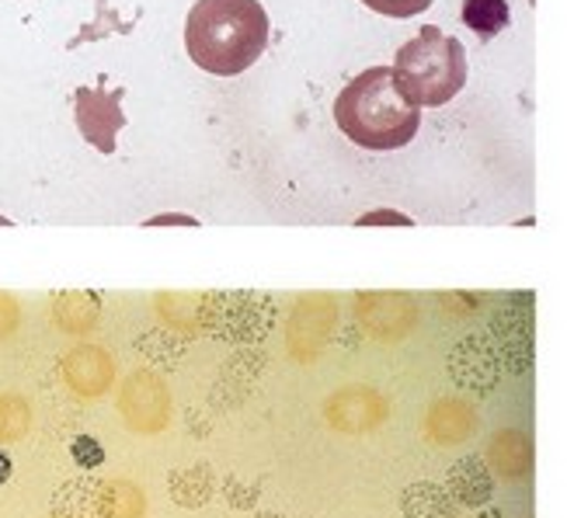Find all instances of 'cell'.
<instances>
[{"mask_svg":"<svg viewBox=\"0 0 567 518\" xmlns=\"http://www.w3.org/2000/svg\"><path fill=\"white\" fill-rule=\"evenodd\" d=\"M268 11L258 0H195L185 21L192 63L213 77H237L268 49Z\"/></svg>","mask_w":567,"mask_h":518,"instance_id":"cell-1","label":"cell"},{"mask_svg":"<svg viewBox=\"0 0 567 518\" xmlns=\"http://www.w3.org/2000/svg\"><path fill=\"white\" fill-rule=\"evenodd\" d=\"M334 122L362 151H401L422 130V108L401 91L393 66H369L334 102Z\"/></svg>","mask_w":567,"mask_h":518,"instance_id":"cell-2","label":"cell"},{"mask_svg":"<svg viewBox=\"0 0 567 518\" xmlns=\"http://www.w3.org/2000/svg\"><path fill=\"white\" fill-rule=\"evenodd\" d=\"M393 77L401 91L411 97L417 108H442L466 84V53L463 42L439 32L435 24L417 29L414 39H408L398 56H393Z\"/></svg>","mask_w":567,"mask_h":518,"instance_id":"cell-3","label":"cell"},{"mask_svg":"<svg viewBox=\"0 0 567 518\" xmlns=\"http://www.w3.org/2000/svg\"><path fill=\"white\" fill-rule=\"evenodd\" d=\"M122 97H126V87H109L105 77L94 87L84 84L73 91V122L97 154H115V139L126 130Z\"/></svg>","mask_w":567,"mask_h":518,"instance_id":"cell-4","label":"cell"},{"mask_svg":"<svg viewBox=\"0 0 567 518\" xmlns=\"http://www.w3.org/2000/svg\"><path fill=\"white\" fill-rule=\"evenodd\" d=\"M118 411L126 414V422L136 432H161L167 422V390L157 376L136 373L122 386Z\"/></svg>","mask_w":567,"mask_h":518,"instance_id":"cell-5","label":"cell"},{"mask_svg":"<svg viewBox=\"0 0 567 518\" xmlns=\"http://www.w3.org/2000/svg\"><path fill=\"white\" fill-rule=\"evenodd\" d=\"M63 380L73 393H81V397H97V393H105L109 383H112V362L102 349H73L66 359H63Z\"/></svg>","mask_w":567,"mask_h":518,"instance_id":"cell-6","label":"cell"},{"mask_svg":"<svg viewBox=\"0 0 567 518\" xmlns=\"http://www.w3.org/2000/svg\"><path fill=\"white\" fill-rule=\"evenodd\" d=\"M53 508L56 518H105V487L94 480H70Z\"/></svg>","mask_w":567,"mask_h":518,"instance_id":"cell-7","label":"cell"},{"mask_svg":"<svg viewBox=\"0 0 567 518\" xmlns=\"http://www.w3.org/2000/svg\"><path fill=\"white\" fill-rule=\"evenodd\" d=\"M460 18L466 29H474L481 39H495L502 29H508L512 11H508V0H463Z\"/></svg>","mask_w":567,"mask_h":518,"instance_id":"cell-8","label":"cell"},{"mask_svg":"<svg viewBox=\"0 0 567 518\" xmlns=\"http://www.w3.org/2000/svg\"><path fill=\"white\" fill-rule=\"evenodd\" d=\"M130 29H133V21H122L118 11L109 4V0H97V4H94V18L66 42V49H78L84 42H97V39H109V35H118V32H130Z\"/></svg>","mask_w":567,"mask_h":518,"instance_id":"cell-9","label":"cell"},{"mask_svg":"<svg viewBox=\"0 0 567 518\" xmlns=\"http://www.w3.org/2000/svg\"><path fill=\"white\" fill-rule=\"evenodd\" d=\"M56 317H60V328H66L73 334H84L97 320V300L94 296H70V300L56 303Z\"/></svg>","mask_w":567,"mask_h":518,"instance_id":"cell-10","label":"cell"},{"mask_svg":"<svg viewBox=\"0 0 567 518\" xmlns=\"http://www.w3.org/2000/svg\"><path fill=\"white\" fill-rule=\"evenodd\" d=\"M171 495L175 501L195 508L209 498V470H188V474H175L171 477Z\"/></svg>","mask_w":567,"mask_h":518,"instance_id":"cell-11","label":"cell"},{"mask_svg":"<svg viewBox=\"0 0 567 518\" xmlns=\"http://www.w3.org/2000/svg\"><path fill=\"white\" fill-rule=\"evenodd\" d=\"M143 498L130 484H109L105 487V518H140Z\"/></svg>","mask_w":567,"mask_h":518,"instance_id":"cell-12","label":"cell"},{"mask_svg":"<svg viewBox=\"0 0 567 518\" xmlns=\"http://www.w3.org/2000/svg\"><path fill=\"white\" fill-rule=\"evenodd\" d=\"M404 515L408 518H450V508L432 487H414L404 495Z\"/></svg>","mask_w":567,"mask_h":518,"instance_id":"cell-13","label":"cell"},{"mask_svg":"<svg viewBox=\"0 0 567 518\" xmlns=\"http://www.w3.org/2000/svg\"><path fill=\"white\" fill-rule=\"evenodd\" d=\"M369 11H377L383 18H414L432 8V0H362Z\"/></svg>","mask_w":567,"mask_h":518,"instance_id":"cell-14","label":"cell"},{"mask_svg":"<svg viewBox=\"0 0 567 518\" xmlns=\"http://www.w3.org/2000/svg\"><path fill=\"white\" fill-rule=\"evenodd\" d=\"M24 422H29V414L18 401H0V438H18L24 435Z\"/></svg>","mask_w":567,"mask_h":518,"instance_id":"cell-15","label":"cell"},{"mask_svg":"<svg viewBox=\"0 0 567 518\" xmlns=\"http://www.w3.org/2000/svg\"><path fill=\"white\" fill-rule=\"evenodd\" d=\"M73 459H78L81 466H97L105 459V453L91 435H81V438H73Z\"/></svg>","mask_w":567,"mask_h":518,"instance_id":"cell-16","label":"cell"},{"mask_svg":"<svg viewBox=\"0 0 567 518\" xmlns=\"http://www.w3.org/2000/svg\"><path fill=\"white\" fill-rule=\"evenodd\" d=\"M411 227V216L404 213H393V209H377V213H365L359 216V227Z\"/></svg>","mask_w":567,"mask_h":518,"instance_id":"cell-17","label":"cell"},{"mask_svg":"<svg viewBox=\"0 0 567 518\" xmlns=\"http://www.w3.org/2000/svg\"><path fill=\"white\" fill-rule=\"evenodd\" d=\"M171 224L195 227V219L192 216H154V219H146V227H171Z\"/></svg>","mask_w":567,"mask_h":518,"instance_id":"cell-18","label":"cell"},{"mask_svg":"<svg viewBox=\"0 0 567 518\" xmlns=\"http://www.w3.org/2000/svg\"><path fill=\"white\" fill-rule=\"evenodd\" d=\"M11 470H14V466H11V456H8L4 449H0V484H8V480H11Z\"/></svg>","mask_w":567,"mask_h":518,"instance_id":"cell-19","label":"cell"},{"mask_svg":"<svg viewBox=\"0 0 567 518\" xmlns=\"http://www.w3.org/2000/svg\"><path fill=\"white\" fill-rule=\"evenodd\" d=\"M8 224H11V219H8V216H0V227H8Z\"/></svg>","mask_w":567,"mask_h":518,"instance_id":"cell-20","label":"cell"},{"mask_svg":"<svg viewBox=\"0 0 567 518\" xmlns=\"http://www.w3.org/2000/svg\"><path fill=\"white\" fill-rule=\"evenodd\" d=\"M258 518H276V515H258Z\"/></svg>","mask_w":567,"mask_h":518,"instance_id":"cell-21","label":"cell"}]
</instances>
